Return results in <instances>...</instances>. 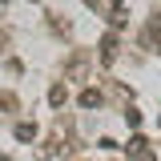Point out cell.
Here are the masks:
<instances>
[{"mask_svg":"<svg viewBox=\"0 0 161 161\" xmlns=\"http://www.w3.org/2000/svg\"><path fill=\"white\" fill-rule=\"evenodd\" d=\"M80 105H85V109H93V105H101V93H93V89H89V93L80 97Z\"/></svg>","mask_w":161,"mask_h":161,"instance_id":"2","label":"cell"},{"mask_svg":"<svg viewBox=\"0 0 161 161\" xmlns=\"http://www.w3.org/2000/svg\"><path fill=\"white\" fill-rule=\"evenodd\" d=\"M16 137H20V141H32V137H36V125H28V121L16 125Z\"/></svg>","mask_w":161,"mask_h":161,"instance_id":"1","label":"cell"},{"mask_svg":"<svg viewBox=\"0 0 161 161\" xmlns=\"http://www.w3.org/2000/svg\"><path fill=\"white\" fill-rule=\"evenodd\" d=\"M64 97H69V93H64L60 85H57V89H53V93H48V101H53V105H64Z\"/></svg>","mask_w":161,"mask_h":161,"instance_id":"3","label":"cell"}]
</instances>
